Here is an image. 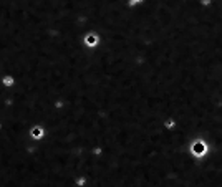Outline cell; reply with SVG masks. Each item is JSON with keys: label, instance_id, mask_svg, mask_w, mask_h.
I'll list each match as a JSON object with an SVG mask.
<instances>
[{"label": "cell", "instance_id": "obj_1", "mask_svg": "<svg viewBox=\"0 0 222 187\" xmlns=\"http://www.w3.org/2000/svg\"><path fill=\"white\" fill-rule=\"evenodd\" d=\"M197 152H202V151H204V149H202V144H197Z\"/></svg>", "mask_w": 222, "mask_h": 187}]
</instances>
